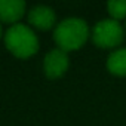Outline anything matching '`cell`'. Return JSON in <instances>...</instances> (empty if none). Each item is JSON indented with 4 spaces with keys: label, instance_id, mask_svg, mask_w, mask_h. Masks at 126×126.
<instances>
[{
    "label": "cell",
    "instance_id": "5b68a950",
    "mask_svg": "<svg viewBox=\"0 0 126 126\" xmlns=\"http://www.w3.org/2000/svg\"><path fill=\"white\" fill-rule=\"evenodd\" d=\"M55 21H56L55 11L49 6L37 5V6L31 8L28 12V24L37 30H42V31L50 30L53 27Z\"/></svg>",
    "mask_w": 126,
    "mask_h": 126
},
{
    "label": "cell",
    "instance_id": "8992f818",
    "mask_svg": "<svg viewBox=\"0 0 126 126\" xmlns=\"http://www.w3.org/2000/svg\"><path fill=\"white\" fill-rule=\"evenodd\" d=\"M25 12L24 0H0V22L15 24Z\"/></svg>",
    "mask_w": 126,
    "mask_h": 126
},
{
    "label": "cell",
    "instance_id": "ba28073f",
    "mask_svg": "<svg viewBox=\"0 0 126 126\" xmlns=\"http://www.w3.org/2000/svg\"><path fill=\"white\" fill-rule=\"evenodd\" d=\"M107 9L111 19L120 21L126 18V0H111L107 3Z\"/></svg>",
    "mask_w": 126,
    "mask_h": 126
},
{
    "label": "cell",
    "instance_id": "9c48e42d",
    "mask_svg": "<svg viewBox=\"0 0 126 126\" xmlns=\"http://www.w3.org/2000/svg\"><path fill=\"white\" fill-rule=\"evenodd\" d=\"M0 37H2V24H0Z\"/></svg>",
    "mask_w": 126,
    "mask_h": 126
},
{
    "label": "cell",
    "instance_id": "7a4b0ae2",
    "mask_svg": "<svg viewBox=\"0 0 126 126\" xmlns=\"http://www.w3.org/2000/svg\"><path fill=\"white\" fill-rule=\"evenodd\" d=\"M5 46L14 56L25 59L37 53L39 39L28 25L14 24L5 33Z\"/></svg>",
    "mask_w": 126,
    "mask_h": 126
},
{
    "label": "cell",
    "instance_id": "277c9868",
    "mask_svg": "<svg viewBox=\"0 0 126 126\" xmlns=\"http://www.w3.org/2000/svg\"><path fill=\"white\" fill-rule=\"evenodd\" d=\"M43 70L49 79H59L68 70V55L59 47L49 50L43 59Z\"/></svg>",
    "mask_w": 126,
    "mask_h": 126
},
{
    "label": "cell",
    "instance_id": "52a82bcc",
    "mask_svg": "<svg viewBox=\"0 0 126 126\" xmlns=\"http://www.w3.org/2000/svg\"><path fill=\"white\" fill-rule=\"evenodd\" d=\"M107 68L111 74L126 77V47L116 49L107 59Z\"/></svg>",
    "mask_w": 126,
    "mask_h": 126
},
{
    "label": "cell",
    "instance_id": "3957f363",
    "mask_svg": "<svg viewBox=\"0 0 126 126\" xmlns=\"http://www.w3.org/2000/svg\"><path fill=\"white\" fill-rule=\"evenodd\" d=\"M91 39L96 47L101 49H113L122 45L125 39V30L119 21H114L111 18L98 21L92 31Z\"/></svg>",
    "mask_w": 126,
    "mask_h": 126
},
{
    "label": "cell",
    "instance_id": "6da1fadb",
    "mask_svg": "<svg viewBox=\"0 0 126 126\" xmlns=\"http://www.w3.org/2000/svg\"><path fill=\"white\" fill-rule=\"evenodd\" d=\"M89 39V27L80 18H67L56 24L53 30V40L64 52L80 49Z\"/></svg>",
    "mask_w": 126,
    "mask_h": 126
}]
</instances>
